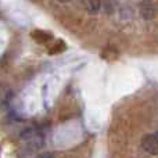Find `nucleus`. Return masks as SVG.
Listing matches in <instances>:
<instances>
[{
  "label": "nucleus",
  "instance_id": "f257e3e1",
  "mask_svg": "<svg viewBox=\"0 0 158 158\" xmlns=\"http://www.w3.org/2000/svg\"><path fill=\"white\" fill-rule=\"evenodd\" d=\"M43 139L40 136H36V137H32V139L28 140V143L25 144V147L22 148V154L24 156H33L35 153H38L42 147H43Z\"/></svg>",
  "mask_w": 158,
  "mask_h": 158
},
{
  "label": "nucleus",
  "instance_id": "f03ea898",
  "mask_svg": "<svg viewBox=\"0 0 158 158\" xmlns=\"http://www.w3.org/2000/svg\"><path fill=\"white\" fill-rule=\"evenodd\" d=\"M142 148L151 156H158V142L154 135H146L142 139Z\"/></svg>",
  "mask_w": 158,
  "mask_h": 158
},
{
  "label": "nucleus",
  "instance_id": "7ed1b4c3",
  "mask_svg": "<svg viewBox=\"0 0 158 158\" xmlns=\"http://www.w3.org/2000/svg\"><path fill=\"white\" fill-rule=\"evenodd\" d=\"M139 11H140V15L142 18L144 19H153L156 17L157 13V4L153 2H142L139 4Z\"/></svg>",
  "mask_w": 158,
  "mask_h": 158
},
{
  "label": "nucleus",
  "instance_id": "20e7f679",
  "mask_svg": "<svg viewBox=\"0 0 158 158\" xmlns=\"http://www.w3.org/2000/svg\"><path fill=\"white\" fill-rule=\"evenodd\" d=\"M82 7L87 11L89 14H98L103 11V3L101 2H83Z\"/></svg>",
  "mask_w": 158,
  "mask_h": 158
},
{
  "label": "nucleus",
  "instance_id": "39448f33",
  "mask_svg": "<svg viewBox=\"0 0 158 158\" xmlns=\"http://www.w3.org/2000/svg\"><path fill=\"white\" fill-rule=\"evenodd\" d=\"M35 158H54L52 153H42V154H38Z\"/></svg>",
  "mask_w": 158,
  "mask_h": 158
},
{
  "label": "nucleus",
  "instance_id": "423d86ee",
  "mask_svg": "<svg viewBox=\"0 0 158 158\" xmlns=\"http://www.w3.org/2000/svg\"><path fill=\"white\" fill-rule=\"evenodd\" d=\"M154 137H156V139H157V142H158V131L156 132V133H154Z\"/></svg>",
  "mask_w": 158,
  "mask_h": 158
},
{
  "label": "nucleus",
  "instance_id": "0eeeda50",
  "mask_svg": "<svg viewBox=\"0 0 158 158\" xmlns=\"http://www.w3.org/2000/svg\"><path fill=\"white\" fill-rule=\"evenodd\" d=\"M157 11H158V4H157Z\"/></svg>",
  "mask_w": 158,
  "mask_h": 158
}]
</instances>
